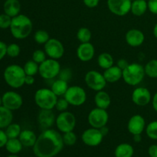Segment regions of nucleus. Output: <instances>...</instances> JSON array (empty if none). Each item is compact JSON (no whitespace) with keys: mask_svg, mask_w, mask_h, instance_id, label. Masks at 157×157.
<instances>
[{"mask_svg":"<svg viewBox=\"0 0 157 157\" xmlns=\"http://www.w3.org/2000/svg\"><path fill=\"white\" fill-rule=\"evenodd\" d=\"M6 133L9 139L18 138L21 132V126L15 123H12L6 128Z\"/></svg>","mask_w":157,"mask_h":157,"instance_id":"31","label":"nucleus"},{"mask_svg":"<svg viewBox=\"0 0 157 157\" xmlns=\"http://www.w3.org/2000/svg\"><path fill=\"white\" fill-rule=\"evenodd\" d=\"M58 97L51 90V88H40L36 90L34 96L35 103L40 109L53 110L56 105Z\"/></svg>","mask_w":157,"mask_h":157,"instance_id":"4","label":"nucleus"},{"mask_svg":"<svg viewBox=\"0 0 157 157\" xmlns=\"http://www.w3.org/2000/svg\"><path fill=\"white\" fill-rule=\"evenodd\" d=\"M55 121L56 117L53 110L41 109L38 115V123L43 130L52 128L54 124H55Z\"/></svg>","mask_w":157,"mask_h":157,"instance_id":"16","label":"nucleus"},{"mask_svg":"<svg viewBox=\"0 0 157 157\" xmlns=\"http://www.w3.org/2000/svg\"><path fill=\"white\" fill-rule=\"evenodd\" d=\"M8 140L9 138L6 135V131H4L2 129H0V148H2L6 146Z\"/></svg>","mask_w":157,"mask_h":157,"instance_id":"43","label":"nucleus"},{"mask_svg":"<svg viewBox=\"0 0 157 157\" xmlns=\"http://www.w3.org/2000/svg\"><path fill=\"white\" fill-rule=\"evenodd\" d=\"M26 74L24 68L18 64H10L6 67L3 78L6 84L12 88L18 89L25 84Z\"/></svg>","mask_w":157,"mask_h":157,"instance_id":"3","label":"nucleus"},{"mask_svg":"<svg viewBox=\"0 0 157 157\" xmlns=\"http://www.w3.org/2000/svg\"><path fill=\"white\" fill-rule=\"evenodd\" d=\"M129 64H130V63H129L127 60L124 59V58H121V59H119L117 61V66L119 67L121 70H124V69L129 65Z\"/></svg>","mask_w":157,"mask_h":157,"instance_id":"46","label":"nucleus"},{"mask_svg":"<svg viewBox=\"0 0 157 157\" xmlns=\"http://www.w3.org/2000/svg\"><path fill=\"white\" fill-rule=\"evenodd\" d=\"M36 134L35 132L31 130H21L18 139L20 140L21 143L22 144L23 147H33L35 142L37 140Z\"/></svg>","mask_w":157,"mask_h":157,"instance_id":"23","label":"nucleus"},{"mask_svg":"<svg viewBox=\"0 0 157 157\" xmlns=\"http://www.w3.org/2000/svg\"><path fill=\"white\" fill-rule=\"evenodd\" d=\"M152 105H153V108L154 109L155 111L157 112V92L152 98Z\"/></svg>","mask_w":157,"mask_h":157,"instance_id":"49","label":"nucleus"},{"mask_svg":"<svg viewBox=\"0 0 157 157\" xmlns=\"http://www.w3.org/2000/svg\"><path fill=\"white\" fill-rule=\"evenodd\" d=\"M148 9L151 13L157 15V0H148Z\"/></svg>","mask_w":157,"mask_h":157,"instance_id":"42","label":"nucleus"},{"mask_svg":"<svg viewBox=\"0 0 157 157\" xmlns=\"http://www.w3.org/2000/svg\"><path fill=\"white\" fill-rule=\"evenodd\" d=\"M21 48L16 43H12L7 46V55L10 58H16L20 55Z\"/></svg>","mask_w":157,"mask_h":157,"instance_id":"37","label":"nucleus"},{"mask_svg":"<svg viewBox=\"0 0 157 157\" xmlns=\"http://www.w3.org/2000/svg\"><path fill=\"white\" fill-rule=\"evenodd\" d=\"M7 44L2 41H0V61L7 55Z\"/></svg>","mask_w":157,"mask_h":157,"instance_id":"44","label":"nucleus"},{"mask_svg":"<svg viewBox=\"0 0 157 157\" xmlns=\"http://www.w3.org/2000/svg\"><path fill=\"white\" fill-rule=\"evenodd\" d=\"M68 87L69 86L67 81L58 78L52 83V86H51V90L58 97H64Z\"/></svg>","mask_w":157,"mask_h":157,"instance_id":"27","label":"nucleus"},{"mask_svg":"<svg viewBox=\"0 0 157 157\" xmlns=\"http://www.w3.org/2000/svg\"><path fill=\"white\" fill-rule=\"evenodd\" d=\"M104 137L100 129L90 127L83 132L81 135V140L85 145L94 147H98L102 143Z\"/></svg>","mask_w":157,"mask_h":157,"instance_id":"13","label":"nucleus"},{"mask_svg":"<svg viewBox=\"0 0 157 157\" xmlns=\"http://www.w3.org/2000/svg\"><path fill=\"white\" fill-rule=\"evenodd\" d=\"M153 35L156 38H157V23L154 25V28H153Z\"/></svg>","mask_w":157,"mask_h":157,"instance_id":"52","label":"nucleus"},{"mask_svg":"<svg viewBox=\"0 0 157 157\" xmlns=\"http://www.w3.org/2000/svg\"><path fill=\"white\" fill-rule=\"evenodd\" d=\"M100 130H101V133H102L104 136H107V133H109V128L107 127V126H104V127H101V128L100 129Z\"/></svg>","mask_w":157,"mask_h":157,"instance_id":"50","label":"nucleus"},{"mask_svg":"<svg viewBox=\"0 0 157 157\" xmlns=\"http://www.w3.org/2000/svg\"><path fill=\"white\" fill-rule=\"evenodd\" d=\"M131 1H133V0H131Z\"/></svg>","mask_w":157,"mask_h":157,"instance_id":"57","label":"nucleus"},{"mask_svg":"<svg viewBox=\"0 0 157 157\" xmlns=\"http://www.w3.org/2000/svg\"><path fill=\"white\" fill-rule=\"evenodd\" d=\"M44 51L49 58L58 60L64 54V47L62 42L57 38H50L44 44Z\"/></svg>","mask_w":157,"mask_h":157,"instance_id":"11","label":"nucleus"},{"mask_svg":"<svg viewBox=\"0 0 157 157\" xmlns=\"http://www.w3.org/2000/svg\"><path fill=\"white\" fill-rule=\"evenodd\" d=\"M149 156L150 157H157V145L153 144L151 145L148 149Z\"/></svg>","mask_w":157,"mask_h":157,"instance_id":"47","label":"nucleus"},{"mask_svg":"<svg viewBox=\"0 0 157 157\" xmlns=\"http://www.w3.org/2000/svg\"><path fill=\"white\" fill-rule=\"evenodd\" d=\"M133 141L135 143H140L141 142L142 140V136H141V134H136V135H133Z\"/></svg>","mask_w":157,"mask_h":157,"instance_id":"51","label":"nucleus"},{"mask_svg":"<svg viewBox=\"0 0 157 157\" xmlns=\"http://www.w3.org/2000/svg\"><path fill=\"white\" fill-rule=\"evenodd\" d=\"M145 129L146 121L144 117L141 115H133L129 120L127 124V130L132 135L141 134Z\"/></svg>","mask_w":157,"mask_h":157,"instance_id":"17","label":"nucleus"},{"mask_svg":"<svg viewBox=\"0 0 157 157\" xmlns=\"http://www.w3.org/2000/svg\"><path fill=\"white\" fill-rule=\"evenodd\" d=\"M12 18L7 14H0V29H7L10 28Z\"/></svg>","mask_w":157,"mask_h":157,"instance_id":"39","label":"nucleus"},{"mask_svg":"<svg viewBox=\"0 0 157 157\" xmlns=\"http://www.w3.org/2000/svg\"><path fill=\"white\" fill-rule=\"evenodd\" d=\"M3 10L4 13L13 18L20 14L21 3L18 0H6L3 5Z\"/></svg>","mask_w":157,"mask_h":157,"instance_id":"22","label":"nucleus"},{"mask_svg":"<svg viewBox=\"0 0 157 157\" xmlns=\"http://www.w3.org/2000/svg\"><path fill=\"white\" fill-rule=\"evenodd\" d=\"M131 0H107V8L111 13L117 16H124L130 12Z\"/></svg>","mask_w":157,"mask_h":157,"instance_id":"12","label":"nucleus"},{"mask_svg":"<svg viewBox=\"0 0 157 157\" xmlns=\"http://www.w3.org/2000/svg\"><path fill=\"white\" fill-rule=\"evenodd\" d=\"M134 154V149L130 144L124 143L116 147L114 150L115 157H133Z\"/></svg>","mask_w":157,"mask_h":157,"instance_id":"26","label":"nucleus"},{"mask_svg":"<svg viewBox=\"0 0 157 157\" xmlns=\"http://www.w3.org/2000/svg\"><path fill=\"white\" fill-rule=\"evenodd\" d=\"M94 104L97 107L107 110L111 104L110 94L104 90L98 91L94 96Z\"/></svg>","mask_w":157,"mask_h":157,"instance_id":"21","label":"nucleus"},{"mask_svg":"<svg viewBox=\"0 0 157 157\" xmlns=\"http://www.w3.org/2000/svg\"><path fill=\"white\" fill-rule=\"evenodd\" d=\"M5 147L11 154H18L22 150L23 145L18 138H13L8 140Z\"/></svg>","mask_w":157,"mask_h":157,"instance_id":"29","label":"nucleus"},{"mask_svg":"<svg viewBox=\"0 0 157 157\" xmlns=\"http://www.w3.org/2000/svg\"><path fill=\"white\" fill-rule=\"evenodd\" d=\"M83 2L87 8L93 9V8L97 7L98 6L100 0H83Z\"/></svg>","mask_w":157,"mask_h":157,"instance_id":"45","label":"nucleus"},{"mask_svg":"<svg viewBox=\"0 0 157 157\" xmlns=\"http://www.w3.org/2000/svg\"><path fill=\"white\" fill-rule=\"evenodd\" d=\"M144 71L147 76L150 78H157V59L149 61L144 66Z\"/></svg>","mask_w":157,"mask_h":157,"instance_id":"30","label":"nucleus"},{"mask_svg":"<svg viewBox=\"0 0 157 157\" xmlns=\"http://www.w3.org/2000/svg\"><path fill=\"white\" fill-rule=\"evenodd\" d=\"M152 95L149 89L144 87H138L133 90L131 95L132 101L139 107H144L152 101Z\"/></svg>","mask_w":157,"mask_h":157,"instance_id":"15","label":"nucleus"},{"mask_svg":"<svg viewBox=\"0 0 157 157\" xmlns=\"http://www.w3.org/2000/svg\"><path fill=\"white\" fill-rule=\"evenodd\" d=\"M31 157H35V156H31ZM35 157H36V156H35Z\"/></svg>","mask_w":157,"mask_h":157,"instance_id":"55","label":"nucleus"},{"mask_svg":"<svg viewBox=\"0 0 157 157\" xmlns=\"http://www.w3.org/2000/svg\"><path fill=\"white\" fill-rule=\"evenodd\" d=\"M72 75H73V73H72V71L70 68H63L61 69L58 77L60 79L64 80V81H66L68 82V81H70L71 79Z\"/></svg>","mask_w":157,"mask_h":157,"instance_id":"41","label":"nucleus"},{"mask_svg":"<svg viewBox=\"0 0 157 157\" xmlns=\"http://www.w3.org/2000/svg\"><path fill=\"white\" fill-rule=\"evenodd\" d=\"M77 120L75 114L70 111L60 112L59 114L56 117L55 125L58 131L64 133L67 132L73 131L76 126Z\"/></svg>","mask_w":157,"mask_h":157,"instance_id":"7","label":"nucleus"},{"mask_svg":"<svg viewBox=\"0 0 157 157\" xmlns=\"http://www.w3.org/2000/svg\"><path fill=\"white\" fill-rule=\"evenodd\" d=\"M9 29L14 38L18 40H22L31 35L33 29V24L29 17L19 14L12 18Z\"/></svg>","mask_w":157,"mask_h":157,"instance_id":"2","label":"nucleus"},{"mask_svg":"<svg viewBox=\"0 0 157 157\" xmlns=\"http://www.w3.org/2000/svg\"><path fill=\"white\" fill-rule=\"evenodd\" d=\"M64 98L70 105L80 107L85 104L87 101V93L83 87L75 85L68 87Z\"/></svg>","mask_w":157,"mask_h":157,"instance_id":"8","label":"nucleus"},{"mask_svg":"<svg viewBox=\"0 0 157 157\" xmlns=\"http://www.w3.org/2000/svg\"><path fill=\"white\" fill-rule=\"evenodd\" d=\"M77 57L83 62L91 61L95 55L94 46L90 42L81 43L77 48Z\"/></svg>","mask_w":157,"mask_h":157,"instance_id":"18","label":"nucleus"},{"mask_svg":"<svg viewBox=\"0 0 157 157\" xmlns=\"http://www.w3.org/2000/svg\"><path fill=\"white\" fill-rule=\"evenodd\" d=\"M92 38V33L88 28L81 27L77 32V38L81 43L90 42Z\"/></svg>","mask_w":157,"mask_h":157,"instance_id":"32","label":"nucleus"},{"mask_svg":"<svg viewBox=\"0 0 157 157\" xmlns=\"http://www.w3.org/2000/svg\"><path fill=\"white\" fill-rule=\"evenodd\" d=\"M148 9V3L146 0H133L132 1L130 12L135 16L144 15Z\"/></svg>","mask_w":157,"mask_h":157,"instance_id":"25","label":"nucleus"},{"mask_svg":"<svg viewBox=\"0 0 157 157\" xmlns=\"http://www.w3.org/2000/svg\"><path fill=\"white\" fill-rule=\"evenodd\" d=\"M146 133L150 139L157 140V121L150 122L146 127Z\"/></svg>","mask_w":157,"mask_h":157,"instance_id":"35","label":"nucleus"},{"mask_svg":"<svg viewBox=\"0 0 157 157\" xmlns=\"http://www.w3.org/2000/svg\"><path fill=\"white\" fill-rule=\"evenodd\" d=\"M109 121V114L107 110L95 107L92 109L87 116V121L91 127L101 129V127L107 126Z\"/></svg>","mask_w":157,"mask_h":157,"instance_id":"10","label":"nucleus"},{"mask_svg":"<svg viewBox=\"0 0 157 157\" xmlns=\"http://www.w3.org/2000/svg\"><path fill=\"white\" fill-rule=\"evenodd\" d=\"M61 69V64L58 60L47 58L39 64L38 74L44 79L51 80L58 76Z\"/></svg>","mask_w":157,"mask_h":157,"instance_id":"6","label":"nucleus"},{"mask_svg":"<svg viewBox=\"0 0 157 157\" xmlns=\"http://www.w3.org/2000/svg\"><path fill=\"white\" fill-rule=\"evenodd\" d=\"M64 146L61 132L50 128L40 133L32 148L36 157H55L61 153Z\"/></svg>","mask_w":157,"mask_h":157,"instance_id":"1","label":"nucleus"},{"mask_svg":"<svg viewBox=\"0 0 157 157\" xmlns=\"http://www.w3.org/2000/svg\"><path fill=\"white\" fill-rule=\"evenodd\" d=\"M146 1H148V0H146Z\"/></svg>","mask_w":157,"mask_h":157,"instance_id":"56","label":"nucleus"},{"mask_svg":"<svg viewBox=\"0 0 157 157\" xmlns=\"http://www.w3.org/2000/svg\"><path fill=\"white\" fill-rule=\"evenodd\" d=\"M84 81L89 88L96 92L104 90L107 84L104 75L95 70H90L86 73Z\"/></svg>","mask_w":157,"mask_h":157,"instance_id":"9","label":"nucleus"},{"mask_svg":"<svg viewBox=\"0 0 157 157\" xmlns=\"http://www.w3.org/2000/svg\"><path fill=\"white\" fill-rule=\"evenodd\" d=\"M50 38L48 32L43 29H39L34 34V40L38 44H44Z\"/></svg>","mask_w":157,"mask_h":157,"instance_id":"34","label":"nucleus"},{"mask_svg":"<svg viewBox=\"0 0 157 157\" xmlns=\"http://www.w3.org/2000/svg\"><path fill=\"white\" fill-rule=\"evenodd\" d=\"M7 157H19V156H17L16 154H11L10 156H7Z\"/></svg>","mask_w":157,"mask_h":157,"instance_id":"53","label":"nucleus"},{"mask_svg":"<svg viewBox=\"0 0 157 157\" xmlns=\"http://www.w3.org/2000/svg\"><path fill=\"white\" fill-rule=\"evenodd\" d=\"M63 138V142H64V145H67L68 147H71L74 146L77 142V135L74 131L67 132V133H64L62 135Z\"/></svg>","mask_w":157,"mask_h":157,"instance_id":"36","label":"nucleus"},{"mask_svg":"<svg viewBox=\"0 0 157 157\" xmlns=\"http://www.w3.org/2000/svg\"><path fill=\"white\" fill-rule=\"evenodd\" d=\"M98 64L101 68L106 70L109 67H112L114 64L113 58L110 54L107 52H103L100 54L98 58Z\"/></svg>","mask_w":157,"mask_h":157,"instance_id":"28","label":"nucleus"},{"mask_svg":"<svg viewBox=\"0 0 157 157\" xmlns=\"http://www.w3.org/2000/svg\"><path fill=\"white\" fill-rule=\"evenodd\" d=\"M13 121L12 110L2 105L0 107V129H6Z\"/></svg>","mask_w":157,"mask_h":157,"instance_id":"24","label":"nucleus"},{"mask_svg":"<svg viewBox=\"0 0 157 157\" xmlns=\"http://www.w3.org/2000/svg\"><path fill=\"white\" fill-rule=\"evenodd\" d=\"M35 82V77L32 76V75H26L25 79V84L26 85H33Z\"/></svg>","mask_w":157,"mask_h":157,"instance_id":"48","label":"nucleus"},{"mask_svg":"<svg viewBox=\"0 0 157 157\" xmlns=\"http://www.w3.org/2000/svg\"><path fill=\"white\" fill-rule=\"evenodd\" d=\"M46 59H47V55H46L45 52L43 50H41V49L35 50L33 52V54H32V60L34 61H35L36 63H38V64L42 63Z\"/></svg>","mask_w":157,"mask_h":157,"instance_id":"38","label":"nucleus"},{"mask_svg":"<svg viewBox=\"0 0 157 157\" xmlns=\"http://www.w3.org/2000/svg\"><path fill=\"white\" fill-rule=\"evenodd\" d=\"M144 67L138 63H131L123 70V79L130 86H136L140 84L145 77Z\"/></svg>","mask_w":157,"mask_h":157,"instance_id":"5","label":"nucleus"},{"mask_svg":"<svg viewBox=\"0 0 157 157\" xmlns=\"http://www.w3.org/2000/svg\"><path fill=\"white\" fill-rule=\"evenodd\" d=\"M69 105L68 102L67 101V100L64 98H58V101H57L56 105H55V108L59 112H64L66 111L68 108Z\"/></svg>","mask_w":157,"mask_h":157,"instance_id":"40","label":"nucleus"},{"mask_svg":"<svg viewBox=\"0 0 157 157\" xmlns=\"http://www.w3.org/2000/svg\"><path fill=\"white\" fill-rule=\"evenodd\" d=\"M2 105V97L0 96V107Z\"/></svg>","mask_w":157,"mask_h":157,"instance_id":"54","label":"nucleus"},{"mask_svg":"<svg viewBox=\"0 0 157 157\" xmlns=\"http://www.w3.org/2000/svg\"><path fill=\"white\" fill-rule=\"evenodd\" d=\"M2 106L12 111L20 109L23 104V99L21 94L12 90L3 94L2 96Z\"/></svg>","mask_w":157,"mask_h":157,"instance_id":"14","label":"nucleus"},{"mask_svg":"<svg viewBox=\"0 0 157 157\" xmlns=\"http://www.w3.org/2000/svg\"><path fill=\"white\" fill-rule=\"evenodd\" d=\"M125 41L128 45L136 48L142 45L145 41V35L142 31L137 29H132L127 31L125 35Z\"/></svg>","mask_w":157,"mask_h":157,"instance_id":"19","label":"nucleus"},{"mask_svg":"<svg viewBox=\"0 0 157 157\" xmlns=\"http://www.w3.org/2000/svg\"><path fill=\"white\" fill-rule=\"evenodd\" d=\"M23 68H24L26 75L35 76L37 74H38L39 64L35 62V61H34L33 60H29V61H26Z\"/></svg>","mask_w":157,"mask_h":157,"instance_id":"33","label":"nucleus"},{"mask_svg":"<svg viewBox=\"0 0 157 157\" xmlns=\"http://www.w3.org/2000/svg\"><path fill=\"white\" fill-rule=\"evenodd\" d=\"M103 75L107 83H115L123 78V70L117 65H113L104 70Z\"/></svg>","mask_w":157,"mask_h":157,"instance_id":"20","label":"nucleus"}]
</instances>
